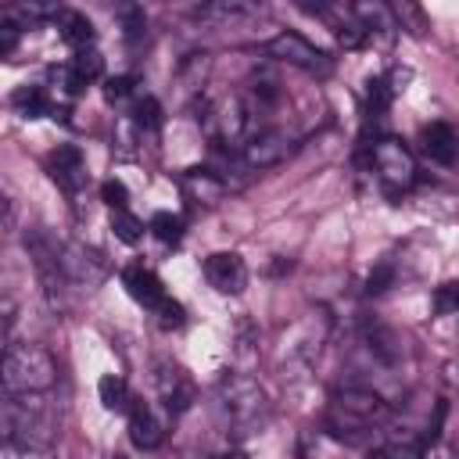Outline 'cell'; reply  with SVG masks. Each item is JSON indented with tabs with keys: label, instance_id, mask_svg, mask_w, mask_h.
<instances>
[{
	"label": "cell",
	"instance_id": "cell-1",
	"mask_svg": "<svg viewBox=\"0 0 459 459\" xmlns=\"http://www.w3.org/2000/svg\"><path fill=\"white\" fill-rule=\"evenodd\" d=\"M387 416H391V405L384 394L351 384L330 394V405L323 412V430L344 445H369L373 434L387 423Z\"/></svg>",
	"mask_w": 459,
	"mask_h": 459
},
{
	"label": "cell",
	"instance_id": "cell-2",
	"mask_svg": "<svg viewBox=\"0 0 459 459\" xmlns=\"http://www.w3.org/2000/svg\"><path fill=\"white\" fill-rule=\"evenodd\" d=\"M215 398H219V416L226 423V430L233 437H251L258 434L265 423H269V394L265 387L247 377V373H226L215 387Z\"/></svg>",
	"mask_w": 459,
	"mask_h": 459
},
{
	"label": "cell",
	"instance_id": "cell-3",
	"mask_svg": "<svg viewBox=\"0 0 459 459\" xmlns=\"http://www.w3.org/2000/svg\"><path fill=\"white\" fill-rule=\"evenodd\" d=\"M57 384V362L43 344L11 341L4 351V391L7 394H47Z\"/></svg>",
	"mask_w": 459,
	"mask_h": 459
},
{
	"label": "cell",
	"instance_id": "cell-4",
	"mask_svg": "<svg viewBox=\"0 0 459 459\" xmlns=\"http://www.w3.org/2000/svg\"><path fill=\"white\" fill-rule=\"evenodd\" d=\"M4 441L54 445V412L43 394H7L0 412Z\"/></svg>",
	"mask_w": 459,
	"mask_h": 459
},
{
	"label": "cell",
	"instance_id": "cell-5",
	"mask_svg": "<svg viewBox=\"0 0 459 459\" xmlns=\"http://www.w3.org/2000/svg\"><path fill=\"white\" fill-rule=\"evenodd\" d=\"M369 161H373V172L380 179V186L391 194V197H402L416 186L420 179V169H416V158L412 151L398 140V136H377L369 143Z\"/></svg>",
	"mask_w": 459,
	"mask_h": 459
},
{
	"label": "cell",
	"instance_id": "cell-6",
	"mask_svg": "<svg viewBox=\"0 0 459 459\" xmlns=\"http://www.w3.org/2000/svg\"><path fill=\"white\" fill-rule=\"evenodd\" d=\"M265 54L273 57V61H283V65H294V68H301V72H308V75H330L333 72V57L326 54V50H319L316 43H308L305 36H298V32H276L269 43H265Z\"/></svg>",
	"mask_w": 459,
	"mask_h": 459
},
{
	"label": "cell",
	"instance_id": "cell-7",
	"mask_svg": "<svg viewBox=\"0 0 459 459\" xmlns=\"http://www.w3.org/2000/svg\"><path fill=\"white\" fill-rule=\"evenodd\" d=\"M61 269H65V280L75 283V287H100L104 276H108L104 255L97 247L82 244V240L61 244Z\"/></svg>",
	"mask_w": 459,
	"mask_h": 459
},
{
	"label": "cell",
	"instance_id": "cell-8",
	"mask_svg": "<svg viewBox=\"0 0 459 459\" xmlns=\"http://www.w3.org/2000/svg\"><path fill=\"white\" fill-rule=\"evenodd\" d=\"M290 143L294 140H290L287 129H280V126H255V133L240 147V158L251 169H273V165H280L290 154Z\"/></svg>",
	"mask_w": 459,
	"mask_h": 459
},
{
	"label": "cell",
	"instance_id": "cell-9",
	"mask_svg": "<svg viewBox=\"0 0 459 459\" xmlns=\"http://www.w3.org/2000/svg\"><path fill=\"white\" fill-rule=\"evenodd\" d=\"M47 172H50V179H54L68 197H75V194L86 190V183H90L86 158H82V151H79L75 143H61L57 151H50V154H47Z\"/></svg>",
	"mask_w": 459,
	"mask_h": 459
},
{
	"label": "cell",
	"instance_id": "cell-10",
	"mask_svg": "<svg viewBox=\"0 0 459 459\" xmlns=\"http://www.w3.org/2000/svg\"><path fill=\"white\" fill-rule=\"evenodd\" d=\"M204 280L219 290V294H240L247 287V265L237 251H215L204 258Z\"/></svg>",
	"mask_w": 459,
	"mask_h": 459
},
{
	"label": "cell",
	"instance_id": "cell-11",
	"mask_svg": "<svg viewBox=\"0 0 459 459\" xmlns=\"http://www.w3.org/2000/svg\"><path fill=\"white\" fill-rule=\"evenodd\" d=\"M154 387H158V398L165 402V409L172 416L186 412L190 402H194V384L183 373V366H176V362H158L154 366Z\"/></svg>",
	"mask_w": 459,
	"mask_h": 459
},
{
	"label": "cell",
	"instance_id": "cell-12",
	"mask_svg": "<svg viewBox=\"0 0 459 459\" xmlns=\"http://www.w3.org/2000/svg\"><path fill=\"white\" fill-rule=\"evenodd\" d=\"M122 287L129 290V298L136 301V305H143L151 316L169 301V290H165V283L158 280V273L154 269H147V265H126L122 269Z\"/></svg>",
	"mask_w": 459,
	"mask_h": 459
},
{
	"label": "cell",
	"instance_id": "cell-13",
	"mask_svg": "<svg viewBox=\"0 0 459 459\" xmlns=\"http://www.w3.org/2000/svg\"><path fill=\"white\" fill-rule=\"evenodd\" d=\"M420 147L430 161L455 165L459 161V129L452 122H430L420 129Z\"/></svg>",
	"mask_w": 459,
	"mask_h": 459
},
{
	"label": "cell",
	"instance_id": "cell-14",
	"mask_svg": "<svg viewBox=\"0 0 459 459\" xmlns=\"http://www.w3.org/2000/svg\"><path fill=\"white\" fill-rule=\"evenodd\" d=\"M179 190H183L186 201L212 208V204H219L226 197V179L219 172H212V169H186L179 176Z\"/></svg>",
	"mask_w": 459,
	"mask_h": 459
},
{
	"label": "cell",
	"instance_id": "cell-15",
	"mask_svg": "<svg viewBox=\"0 0 459 459\" xmlns=\"http://www.w3.org/2000/svg\"><path fill=\"white\" fill-rule=\"evenodd\" d=\"M126 416H129V441H133L140 452H154V448L165 441V423L154 416V409H151L147 402L136 398Z\"/></svg>",
	"mask_w": 459,
	"mask_h": 459
},
{
	"label": "cell",
	"instance_id": "cell-16",
	"mask_svg": "<svg viewBox=\"0 0 459 459\" xmlns=\"http://www.w3.org/2000/svg\"><path fill=\"white\" fill-rule=\"evenodd\" d=\"M11 104H14V111H18L22 118H43V115H54V118H57V111H65V108L54 100V93H50L47 86H22V90L11 97Z\"/></svg>",
	"mask_w": 459,
	"mask_h": 459
},
{
	"label": "cell",
	"instance_id": "cell-17",
	"mask_svg": "<svg viewBox=\"0 0 459 459\" xmlns=\"http://www.w3.org/2000/svg\"><path fill=\"white\" fill-rule=\"evenodd\" d=\"M57 32H61V39L72 47V50H90L93 47V39H97V32H93V22L86 18V14H79V11H57Z\"/></svg>",
	"mask_w": 459,
	"mask_h": 459
},
{
	"label": "cell",
	"instance_id": "cell-18",
	"mask_svg": "<svg viewBox=\"0 0 459 459\" xmlns=\"http://www.w3.org/2000/svg\"><path fill=\"white\" fill-rule=\"evenodd\" d=\"M97 394H100V405L108 409V412H129L133 409V391H129V384L118 377V373H104L100 377V384H97Z\"/></svg>",
	"mask_w": 459,
	"mask_h": 459
},
{
	"label": "cell",
	"instance_id": "cell-19",
	"mask_svg": "<svg viewBox=\"0 0 459 459\" xmlns=\"http://www.w3.org/2000/svg\"><path fill=\"white\" fill-rule=\"evenodd\" d=\"M129 122L136 126V133L140 136H147V133H154L158 126H161V104L154 100V97H136L133 100V108H129Z\"/></svg>",
	"mask_w": 459,
	"mask_h": 459
},
{
	"label": "cell",
	"instance_id": "cell-20",
	"mask_svg": "<svg viewBox=\"0 0 459 459\" xmlns=\"http://www.w3.org/2000/svg\"><path fill=\"white\" fill-rule=\"evenodd\" d=\"M391 97H394V90H391V82H387L384 75L369 79V82H366V122L384 118V111H387Z\"/></svg>",
	"mask_w": 459,
	"mask_h": 459
},
{
	"label": "cell",
	"instance_id": "cell-21",
	"mask_svg": "<svg viewBox=\"0 0 459 459\" xmlns=\"http://www.w3.org/2000/svg\"><path fill=\"white\" fill-rule=\"evenodd\" d=\"M247 14H255V7L251 4H240V0H222V4H204V7H197L194 11V18H201V22H233V18H247Z\"/></svg>",
	"mask_w": 459,
	"mask_h": 459
},
{
	"label": "cell",
	"instance_id": "cell-22",
	"mask_svg": "<svg viewBox=\"0 0 459 459\" xmlns=\"http://www.w3.org/2000/svg\"><path fill=\"white\" fill-rule=\"evenodd\" d=\"M208 54H186V61L179 65V86L190 93V90H201L204 75H208Z\"/></svg>",
	"mask_w": 459,
	"mask_h": 459
},
{
	"label": "cell",
	"instance_id": "cell-23",
	"mask_svg": "<svg viewBox=\"0 0 459 459\" xmlns=\"http://www.w3.org/2000/svg\"><path fill=\"white\" fill-rule=\"evenodd\" d=\"M111 233L122 240V244H136L143 237V222L129 212V208H115L111 212Z\"/></svg>",
	"mask_w": 459,
	"mask_h": 459
},
{
	"label": "cell",
	"instance_id": "cell-24",
	"mask_svg": "<svg viewBox=\"0 0 459 459\" xmlns=\"http://www.w3.org/2000/svg\"><path fill=\"white\" fill-rule=\"evenodd\" d=\"M151 233H154L165 247H176V244L183 240V219L172 215V212H158V215L151 219Z\"/></svg>",
	"mask_w": 459,
	"mask_h": 459
},
{
	"label": "cell",
	"instance_id": "cell-25",
	"mask_svg": "<svg viewBox=\"0 0 459 459\" xmlns=\"http://www.w3.org/2000/svg\"><path fill=\"white\" fill-rule=\"evenodd\" d=\"M430 312L434 316H459V280H445L430 294Z\"/></svg>",
	"mask_w": 459,
	"mask_h": 459
},
{
	"label": "cell",
	"instance_id": "cell-26",
	"mask_svg": "<svg viewBox=\"0 0 459 459\" xmlns=\"http://www.w3.org/2000/svg\"><path fill=\"white\" fill-rule=\"evenodd\" d=\"M0 459H54V445H29V441H4Z\"/></svg>",
	"mask_w": 459,
	"mask_h": 459
},
{
	"label": "cell",
	"instance_id": "cell-27",
	"mask_svg": "<svg viewBox=\"0 0 459 459\" xmlns=\"http://www.w3.org/2000/svg\"><path fill=\"white\" fill-rule=\"evenodd\" d=\"M118 18H122V32H126L129 43H136V39L147 36V14H143V7L126 4V7H118Z\"/></svg>",
	"mask_w": 459,
	"mask_h": 459
},
{
	"label": "cell",
	"instance_id": "cell-28",
	"mask_svg": "<svg viewBox=\"0 0 459 459\" xmlns=\"http://www.w3.org/2000/svg\"><path fill=\"white\" fill-rule=\"evenodd\" d=\"M68 65H72V72H75L82 82H93V79L100 75V68H104V57L97 54V47H90V50H75V57H72Z\"/></svg>",
	"mask_w": 459,
	"mask_h": 459
},
{
	"label": "cell",
	"instance_id": "cell-29",
	"mask_svg": "<svg viewBox=\"0 0 459 459\" xmlns=\"http://www.w3.org/2000/svg\"><path fill=\"white\" fill-rule=\"evenodd\" d=\"M136 93V75H111L108 82H104V97L111 100V104H122V100H129Z\"/></svg>",
	"mask_w": 459,
	"mask_h": 459
},
{
	"label": "cell",
	"instance_id": "cell-30",
	"mask_svg": "<svg viewBox=\"0 0 459 459\" xmlns=\"http://www.w3.org/2000/svg\"><path fill=\"white\" fill-rule=\"evenodd\" d=\"M154 319H158L165 330H179V326L186 323V308H183L176 298H169V301H165V305L154 312Z\"/></svg>",
	"mask_w": 459,
	"mask_h": 459
},
{
	"label": "cell",
	"instance_id": "cell-31",
	"mask_svg": "<svg viewBox=\"0 0 459 459\" xmlns=\"http://www.w3.org/2000/svg\"><path fill=\"white\" fill-rule=\"evenodd\" d=\"M100 197H104V204H111V212L129 204V190H126L122 179H104L100 183Z\"/></svg>",
	"mask_w": 459,
	"mask_h": 459
},
{
	"label": "cell",
	"instance_id": "cell-32",
	"mask_svg": "<svg viewBox=\"0 0 459 459\" xmlns=\"http://www.w3.org/2000/svg\"><path fill=\"white\" fill-rule=\"evenodd\" d=\"M391 283H394V265H391V262H380V265L369 273V280H366V290H369V294H384Z\"/></svg>",
	"mask_w": 459,
	"mask_h": 459
},
{
	"label": "cell",
	"instance_id": "cell-33",
	"mask_svg": "<svg viewBox=\"0 0 459 459\" xmlns=\"http://www.w3.org/2000/svg\"><path fill=\"white\" fill-rule=\"evenodd\" d=\"M18 36H22V25H18V22H11V18L4 14V18H0V54H4V57L14 50Z\"/></svg>",
	"mask_w": 459,
	"mask_h": 459
},
{
	"label": "cell",
	"instance_id": "cell-34",
	"mask_svg": "<svg viewBox=\"0 0 459 459\" xmlns=\"http://www.w3.org/2000/svg\"><path fill=\"white\" fill-rule=\"evenodd\" d=\"M423 459H455V445L445 441V437H437V441L423 445Z\"/></svg>",
	"mask_w": 459,
	"mask_h": 459
},
{
	"label": "cell",
	"instance_id": "cell-35",
	"mask_svg": "<svg viewBox=\"0 0 459 459\" xmlns=\"http://www.w3.org/2000/svg\"><path fill=\"white\" fill-rule=\"evenodd\" d=\"M219 459H251V455H247L244 448H230V452H222Z\"/></svg>",
	"mask_w": 459,
	"mask_h": 459
},
{
	"label": "cell",
	"instance_id": "cell-36",
	"mask_svg": "<svg viewBox=\"0 0 459 459\" xmlns=\"http://www.w3.org/2000/svg\"><path fill=\"white\" fill-rule=\"evenodd\" d=\"M115 459H122V455H115Z\"/></svg>",
	"mask_w": 459,
	"mask_h": 459
}]
</instances>
